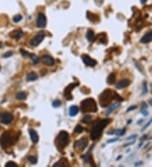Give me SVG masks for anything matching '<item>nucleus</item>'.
<instances>
[{"mask_svg":"<svg viewBox=\"0 0 152 167\" xmlns=\"http://www.w3.org/2000/svg\"><path fill=\"white\" fill-rule=\"evenodd\" d=\"M78 85H79V83L71 84V85H69L65 90H64V96H65L68 100H69V101H70V100L73 99L72 95H71V91H72V90L73 89V88H75L76 86H78Z\"/></svg>","mask_w":152,"mask_h":167,"instance_id":"10","label":"nucleus"},{"mask_svg":"<svg viewBox=\"0 0 152 167\" xmlns=\"http://www.w3.org/2000/svg\"><path fill=\"white\" fill-rule=\"evenodd\" d=\"M124 133H125V129L123 128V129H122V130H119L118 133H117V134H118V135H121V136H122V135H123Z\"/></svg>","mask_w":152,"mask_h":167,"instance_id":"31","label":"nucleus"},{"mask_svg":"<svg viewBox=\"0 0 152 167\" xmlns=\"http://www.w3.org/2000/svg\"><path fill=\"white\" fill-rule=\"evenodd\" d=\"M91 121H92V117L91 115L85 116V117H83V119H82V122H84V123H90Z\"/></svg>","mask_w":152,"mask_h":167,"instance_id":"24","label":"nucleus"},{"mask_svg":"<svg viewBox=\"0 0 152 167\" xmlns=\"http://www.w3.org/2000/svg\"><path fill=\"white\" fill-rule=\"evenodd\" d=\"M14 120V116L10 112L0 113V122L4 124H10Z\"/></svg>","mask_w":152,"mask_h":167,"instance_id":"7","label":"nucleus"},{"mask_svg":"<svg viewBox=\"0 0 152 167\" xmlns=\"http://www.w3.org/2000/svg\"><path fill=\"white\" fill-rule=\"evenodd\" d=\"M136 108V106H132V107H130L129 109H128V111H129L130 110H133V109H135Z\"/></svg>","mask_w":152,"mask_h":167,"instance_id":"34","label":"nucleus"},{"mask_svg":"<svg viewBox=\"0 0 152 167\" xmlns=\"http://www.w3.org/2000/svg\"><path fill=\"white\" fill-rule=\"evenodd\" d=\"M23 35H24V33H23L21 31H15L13 34H11V36L15 37V39H20Z\"/></svg>","mask_w":152,"mask_h":167,"instance_id":"22","label":"nucleus"},{"mask_svg":"<svg viewBox=\"0 0 152 167\" xmlns=\"http://www.w3.org/2000/svg\"><path fill=\"white\" fill-rule=\"evenodd\" d=\"M44 37H45V34H44V32H43V31L39 32V33L36 34V36H34V38L31 40V44L32 46H38L39 44H40V43L41 42V41H43V39H44Z\"/></svg>","mask_w":152,"mask_h":167,"instance_id":"8","label":"nucleus"},{"mask_svg":"<svg viewBox=\"0 0 152 167\" xmlns=\"http://www.w3.org/2000/svg\"><path fill=\"white\" fill-rule=\"evenodd\" d=\"M80 111L82 112H96L97 111L96 101L92 98H88L84 100L80 104Z\"/></svg>","mask_w":152,"mask_h":167,"instance_id":"4","label":"nucleus"},{"mask_svg":"<svg viewBox=\"0 0 152 167\" xmlns=\"http://www.w3.org/2000/svg\"><path fill=\"white\" fill-rule=\"evenodd\" d=\"M22 20V16L20 15H15V16H14V18H13V20H14V22H15V23H18V22H20V20Z\"/></svg>","mask_w":152,"mask_h":167,"instance_id":"28","label":"nucleus"},{"mask_svg":"<svg viewBox=\"0 0 152 167\" xmlns=\"http://www.w3.org/2000/svg\"><path fill=\"white\" fill-rule=\"evenodd\" d=\"M26 96H27V95L23 91H20V92H18L17 94H16V99L20 100V101L25 100V98H26Z\"/></svg>","mask_w":152,"mask_h":167,"instance_id":"21","label":"nucleus"},{"mask_svg":"<svg viewBox=\"0 0 152 167\" xmlns=\"http://www.w3.org/2000/svg\"><path fill=\"white\" fill-rule=\"evenodd\" d=\"M18 164L15 163V162H12V161H9L8 163H6L5 164V167H17Z\"/></svg>","mask_w":152,"mask_h":167,"instance_id":"29","label":"nucleus"},{"mask_svg":"<svg viewBox=\"0 0 152 167\" xmlns=\"http://www.w3.org/2000/svg\"><path fill=\"white\" fill-rule=\"evenodd\" d=\"M86 38H87V40L90 41V42H92V41H95V39H96L95 34H94V32L92 31L91 30H89V31H87Z\"/></svg>","mask_w":152,"mask_h":167,"instance_id":"19","label":"nucleus"},{"mask_svg":"<svg viewBox=\"0 0 152 167\" xmlns=\"http://www.w3.org/2000/svg\"><path fill=\"white\" fill-rule=\"evenodd\" d=\"M82 59H83V62H85V64L89 67H95L96 63H97V62H96V60H94L93 58H91L90 56L86 55V54L82 56Z\"/></svg>","mask_w":152,"mask_h":167,"instance_id":"11","label":"nucleus"},{"mask_svg":"<svg viewBox=\"0 0 152 167\" xmlns=\"http://www.w3.org/2000/svg\"><path fill=\"white\" fill-rule=\"evenodd\" d=\"M17 140L15 136H13L10 132H6L2 134V136L0 137V145L3 148L8 147L13 143H15V141Z\"/></svg>","mask_w":152,"mask_h":167,"instance_id":"5","label":"nucleus"},{"mask_svg":"<svg viewBox=\"0 0 152 167\" xmlns=\"http://www.w3.org/2000/svg\"><path fill=\"white\" fill-rule=\"evenodd\" d=\"M30 57H31V60H32V62H33L34 64H37L38 63L39 58H38L37 57H36L35 54H31V55H30Z\"/></svg>","mask_w":152,"mask_h":167,"instance_id":"26","label":"nucleus"},{"mask_svg":"<svg viewBox=\"0 0 152 167\" xmlns=\"http://www.w3.org/2000/svg\"><path fill=\"white\" fill-rule=\"evenodd\" d=\"M61 101H59V100H55V101L52 102V106H54V107H59V106H61Z\"/></svg>","mask_w":152,"mask_h":167,"instance_id":"30","label":"nucleus"},{"mask_svg":"<svg viewBox=\"0 0 152 167\" xmlns=\"http://www.w3.org/2000/svg\"><path fill=\"white\" fill-rule=\"evenodd\" d=\"M83 131H84V128H83V127L80 126V125H77L74 128V133H82Z\"/></svg>","mask_w":152,"mask_h":167,"instance_id":"27","label":"nucleus"},{"mask_svg":"<svg viewBox=\"0 0 152 167\" xmlns=\"http://www.w3.org/2000/svg\"><path fill=\"white\" fill-rule=\"evenodd\" d=\"M27 159H28V161L30 162V163L32 164H36V163H37V158H36V156H29Z\"/></svg>","mask_w":152,"mask_h":167,"instance_id":"25","label":"nucleus"},{"mask_svg":"<svg viewBox=\"0 0 152 167\" xmlns=\"http://www.w3.org/2000/svg\"><path fill=\"white\" fill-rule=\"evenodd\" d=\"M116 97H119L117 95V93L112 90H104L99 96V101L102 107L108 106L113 101V100Z\"/></svg>","mask_w":152,"mask_h":167,"instance_id":"2","label":"nucleus"},{"mask_svg":"<svg viewBox=\"0 0 152 167\" xmlns=\"http://www.w3.org/2000/svg\"><path fill=\"white\" fill-rule=\"evenodd\" d=\"M41 61H42L43 63L47 65V66H52V65L54 64V59L49 55L43 56V57H41Z\"/></svg>","mask_w":152,"mask_h":167,"instance_id":"12","label":"nucleus"},{"mask_svg":"<svg viewBox=\"0 0 152 167\" xmlns=\"http://www.w3.org/2000/svg\"><path fill=\"white\" fill-rule=\"evenodd\" d=\"M119 106V103L117 102V103H116V104H114V105H112V106H110V107H108V109L107 111H106V112H105V114L106 115H109V114H111V113L115 109H117V107Z\"/></svg>","mask_w":152,"mask_h":167,"instance_id":"20","label":"nucleus"},{"mask_svg":"<svg viewBox=\"0 0 152 167\" xmlns=\"http://www.w3.org/2000/svg\"><path fill=\"white\" fill-rule=\"evenodd\" d=\"M117 138H115V139H112V140H109L107 141V143H112V142H115V141H117Z\"/></svg>","mask_w":152,"mask_h":167,"instance_id":"33","label":"nucleus"},{"mask_svg":"<svg viewBox=\"0 0 152 167\" xmlns=\"http://www.w3.org/2000/svg\"><path fill=\"white\" fill-rule=\"evenodd\" d=\"M87 144H88V138L86 137H84V138H80V140L76 141L73 147H74V149L77 150L78 152H82L86 148Z\"/></svg>","mask_w":152,"mask_h":167,"instance_id":"6","label":"nucleus"},{"mask_svg":"<svg viewBox=\"0 0 152 167\" xmlns=\"http://www.w3.org/2000/svg\"><path fill=\"white\" fill-rule=\"evenodd\" d=\"M54 167H57V166H69V164H68V162L67 161L66 159H59V161H57V163H55L53 164Z\"/></svg>","mask_w":152,"mask_h":167,"instance_id":"17","label":"nucleus"},{"mask_svg":"<svg viewBox=\"0 0 152 167\" xmlns=\"http://www.w3.org/2000/svg\"><path fill=\"white\" fill-rule=\"evenodd\" d=\"M12 52H7V53H5V54H4V57H10V56H12Z\"/></svg>","mask_w":152,"mask_h":167,"instance_id":"32","label":"nucleus"},{"mask_svg":"<svg viewBox=\"0 0 152 167\" xmlns=\"http://www.w3.org/2000/svg\"><path fill=\"white\" fill-rule=\"evenodd\" d=\"M29 133H30V136H31V139L32 141V143H36L39 141V137L37 133L33 129H30L29 130Z\"/></svg>","mask_w":152,"mask_h":167,"instance_id":"15","label":"nucleus"},{"mask_svg":"<svg viewBox=\"0 0 152 167\" xmlns=\"http://www.w3.org/2000/svg\"><path fill=\"white\" fill-rule=\"evenodd\" d=\"M69 143V136L68 133L66 131H61L57 136L56 140H55V143H56L57 148L59 150L63 151L64 148L67 147V145Z\"/></svg>","mask_w":152,"mask_h":167,"instance_id":"3","label":"nucleus"},{"mask_svg":"<svg viewBox=\"0 0 152 167\" xmlns=\"http://www.w3.org/2000/svg\"><path fill=\"white\" fill-rule=\"evenodd\" d=\"M79 110L80 109L77 106H72L69 108V111H68L69 116L70 117H75V116L78 114V112H79Z\"/></svg>","mask_w":152,"mask_h":167,"instance_id":"16","label":"nucleus"},{"mask_svg":"<svg viewBox=\"0 0 152 167\" xmlns=\"http://www.w3.org/2000/svg\"><path fill=\"white\" fill-rule=\"evenodd\" d=\"M140 41H141L142 43H149L150 42V41H152V31H149V32H147V33L141 38Z\"/></svg>","mask_w":152,"mask_h":167,"instance_id":"14","label":"nucleus"},{"mask_svg":"<svg viewBox=\"0 0 152 167\" xmlns=\"http://www.w3.org/2000/svg\"><path fill=\"white\" fill-rule=\"evenodd\" d=\"M47 24V18L44 14L40 13L37 15V20H36V25L38 28H44Z\"/></svg>","mask_w":152,"mask_h":167,"instance_id":"9","label":"nucleus"},{"mask_svg":"<svg viewBox=\"0 0 152 167\" xmlns=\"http://www.w3.org/2000/svg\"><path fill=\"white\" fill-rule=\"evenodd\" d=\"M130 85V81L127 78H123V79H121L118 83L117 84L116 87L117 89H123L125 87H128V85Z\"/></svg>","mask_w":152,"mask_h":167,"instance_id":"13","label":"nucleus"},{"mask_svg":"<svg viewBox=\"0 0 152 167\" xmlns=\"http://www.w3.org/2000/svg\"><path fill=\"white\" fill-rule=\"evenodd\" d=\"M111 122L110 119H101L98 121L94 125L91 132V140H96L101 137L103 130L108 124Z\"/></svg>","mask_w":152,"mask_h":167,"instance_id":"1","label":"nucleus"},{"mask_svg":"<svg viewBox=\"0 0 152 167\" xmlns=\"http://www.w3.org/2000/svg\"><path fill=\"white\" fill-rule=\"evenodd\" d=\"M107 84H109V85H112V84L115 82V74L114 73H111L109 76H108V78H107Z\"/></svg>","mask_w":152,"mask_h":167,"instance_id":"23","label":"nucleus"},{"mask_svg":"<svg viewBox=\"0 0 152 167\" xmlns=\"http://www.w3.org/2000/svg\"><path fill=\"white\" fill-rule=\"evenodd\" d=\"M140 2H141L142 4H145V2H146V0H140Z\"/></svg>","mask_w":152,"mask_h":167,"instance_id":"35","label":"nucleus"},{"mask_svg":"<svg viewBox=\"0 0 152 167\" xmlns=\"http://www.w3.org/2000/svg\"><path fill=\"white\" fill-rule=\"evenodd\" d=\"M37 78H38V75L35 72H31V73H28L26 77V79L27 81H29V82H31V81H35L37 79Z\"/></svg>","mask_w":152,"mask_h":167,"instance_id":"18","label":"nucleus"},{"mask_svg":"<svg viewBox=\"0 0 152 167\" xmlns=\"http://www.w3.org/2000/svg\"><path fill=\"white\" fill-rule=\"evenodd\" d=\"M0 69H1V67H0Z\"/></svg>","mask_w":152,"mask_h":167,"instance_id":"36","label":"nucleus"}]
</instances>
